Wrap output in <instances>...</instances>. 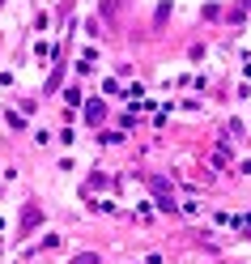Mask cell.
Listing matches in <instances>:
<instances>
[{
	"label": "cell",
	"instance_id": "obj_1",
	"mask_svg": "<svg viewBox=\"0 0 251 264\" xmlns=\"http://www.w3.org/2000/svg\"><path fill=\"white\" fill-rule=\"evenodd\" d=\"M73 264H102V260H98V256H94V252H85V256H77V260H73Z\"/></svg>",
	"mask_w": 251,
	"mask_h": 264
}]
</instances>
